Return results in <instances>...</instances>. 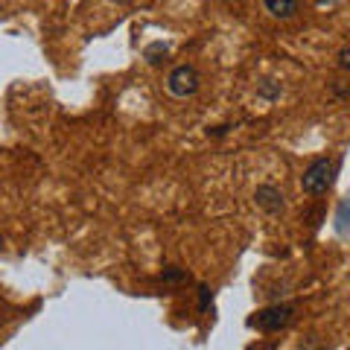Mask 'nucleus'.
<instances>
[{
    "mask_svg": "<svg viewBox=\"0 0 350 350\" xmlns=\"http://www.w3.org/2000/svg\"><path fill=\"white\" fill-rule=\"evenodd\" d=\"M211 298H213L211 286H199V310H202V312L207 310V304H211Z\"/></svg>",
    "mask_w": 350,
    "mask_h": 350,
    "instance_id": "nucleus-10",
    "label": "nucleus"
},
{
    "mask_svg": "<svg viewBox=\"0 0 350 350\" xmlns=\"http://www.w3.org/2000/svg\"><path fill=\"white\" fill-rule=\"evenodd\" d=\"M262 3H266V12L271 18H280V21H289L298 12V0H262Z\"/></svg>",
    "mask_w": 350,
    "mask_h": 350,
    "instance_id": "nucleus-5",
    "label": "nucleus"
},
{
    "mask_svg": "<svg viewBox=\"0 0 350 350\" xmlns=\"http://www.w3.org/2000/svg\"><path fill=\"white\" fill-rule=\"evenodd\" d=\"M336 228H338V234H347V202L338 204V219H336Z\"/></svg>",
    "mask_w": 350,
    "mask_h": 350,
    "instance_id": "nucleus-9",
    "label": "nucleus"
},
{
    "mask_svg": "<svg viewBox=\"0 0 350 350\" xmlns=\"http://www.w3.org/2000/svg\"><path fill=\"white\" fill-rule=\"evenodd\" d=\"M338 68H342V70H347V68H350V50H347V47L338 50Z\"/></svg>",
    "mask_w": 350,
    "mask_h": 350,
    "instance_id": "nucleus-11",
    "label": "nucleus"
},
{
    "mask_svg": "<svg viewBox=\"0 0 350 350\" xmlns=\"http://www.w3.org/2000/svg\"><path fill=\"white\" fill-rule=\"evenodd\" d=\"M280 94V85L278 82H271V79H266L260 85V96H269V100H275V96Z\"/></svg>",
    "mask_w": 350,
    "mask_h": 350,
    "instance_id": "nucleus-8",
    "label": "nucleus"
},
{
    "mask_svg": "<svg viewBox=\"0 0 350 350\" xmlns=\"http://www.w3.org/2000/svg\"><path fill=\"white\" fill-rule=\"evenodd\" d=\"M336 172H338V161L336 158H319V161H312L310 167L304 170L301 175V187L304 193H310V196H321L333 187V181H336Z\"/></svg>",
    "mask_w": 350,
    "mask_h": 350,
    "instance_id": "nucleus-1",
    "label": "nucleus"
},
{
    "mask_svg": "<svg viewBox=\"0 0 350 350\" xmlns=\"http://www.w3.org/2000/svg\"><path fill=\"white\" fill-rule=\"evenodd\" d=\"M295 306L292 304H271L266 310L254 312V319H248V327H254L260 333H278V330H286V327L295 321Z\"/></svg>",
    "mask_w": 350,
    "mask_h": 350,
    "instance_id": "nucleus-2",
    "label": "nucleus"
},
{
    "mask_svg": "<svg viewBox=\"0 0 350 350\" xmlns=\"http://www.w3.org/2000/svg\"><path fill=\"white\" fill-rule=\"evenodd\" d=\"M254 202L257 207H262L266 213H280L283 207H286V202H283V193L275 187V184H260V187L254 190Z\"/></svg>",
    "mask_w": 350,
    "mask_h": 350,
    "instance_id": "nucleus-4",
    "label": "nucleus"
},
{
    "mask_svg": "<svg viewBox=\"0 0 350 350\" xmlns=\"http://www.w3.org/2000/svg\"><path fill=\"white\" fill-rule=\"evenodd\" d=\"M199 85H202V76L193 64H178V68H172V73L167 76V91L172 96H178V100L193 96L196 91H199Z\"/></svg>",
    "mask_w": 350,
    "mask_h": 350,
    "instance_id": "nucleus-3",
    "label": "nucleus"
},
{
    "mask_svg": "<svg viewBox=\"0 0 350 350\" xmlns=\"http://www.w3.org/2000/svg\"><path fill=\"white\" fill-rule=\"evenodd\" d=\"M184 278H187V271L178 269V266L163 269V280H167V283H178V280H184Z\"/></svg>",
    "mask_w": 350,
    "mask_h": 350,
    "instance_id": "nucleus-7",
    "label": "nucleus"
},
{
    "mask_svg": "<svg viewBox=\"0 0 350 350\" xmlns=\"http://www.w3.org/2000/svg\"><path fill=\"white\" fill-rule=\"evenodd\" d=\"M167 53H170V44L155 41V44H149V47L144 50V56H146L149 64H161L163 59H167Z\"/></svg>",
    "mask_w": 350,
    "mask_h": 350,
    "instance_id": "nucleus-6",
    "label": "nucleus"
},
{
    "mask_svg": "<svg viewBox=\"0 0 350 350\" xmlns=\"http://www.w3.org/2000/svg\"><path fill=\"white\" fill-rule=\"evenodd\" d=\"M0 248H3V237H0Z\"/></svg>",
    "mask_w": 350,
    "mask_h": 350,
    "instance_id": "nucleus-12",
    "label": "nucleus"
}]
</instances>
